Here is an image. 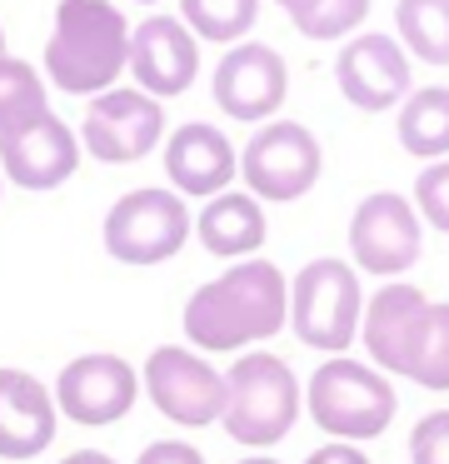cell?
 Wrapping results in <instances>:
<instances>
[{"label": "cell", "mask_w": 449, "mask_h": 464, "mask_svg": "<svg viewBox=\"0 0 449 464\" xmlns=\"http://www.w3.org/2000/svg\"><path fill=\"white\" fill-rule=\"evenodd\" d=\"M289 320V280L269 260H239L229 265L220 280L200 285L185 300V324L190 344L200 350H239L279 334V324Z\"/></svg>", "instance_id": "cell-1"}, {"label": "cell", "mask_w": 449, "mask_h": 464, "mask_svg": "<svg viewBox=\"0 0 449 464\" xmlns=\"http://www.w3.org/2000/svg\"><path fill=\"white\" fill-rule=\"evenodd\" d=\"M45 81L60 95H105L130 65V25L115 0H60L45 41Z\"/></svg>", "instance_id": "cell-2"}, {"label": "cell", "mask_w": 449, "mask_h": 464, "mask_svg": "<svg viewBox=\"0 0 449 464\" xmlns=\"http://www.w3.org/2000/svg\"><path fill=\"white\" fill-rule=\"evenodd\" d=\"M299 380L279 354H239L235 370H225V434L235 444H249V450H269L279 444L299 420Z\"/></svg>", "instance_id": "cell-3"}, {"label": "cell", "mask_w": 449, "mask_h": 464, "mask_svg": "<svg viewBox=\"0 0 449 464\" xmlns=\"http://www.w3.org/2000/svg\"><path fill=\"white\" fill-rule=\"evenodd\" d=\"M305 404H309V420L325 434H335L339 444L375 440L395 420V390H389V380L375 364L345 360V354L325 360L309 374Z\"/></svg>", "instance_id": "cell-4"}, {"label": "cell", "mask_w": 449, "mask_h": 464, "mask_svg": "<svg viewBox=\"0 0 449 464\" xmlns=\"http://www.w3.org/2000/svg\"><path fill=\"white\" fill-rule=\"evenodd\" d=\"M359 314H365V290L349 260L325 255L289 280V324L309 350L339 354L359 334Z\"/></svg>", "instance_id": "cell-5"}, {"label": "cell", "mask_w": 449, "mask_h": 464, "mask_svg": "<svg viewBox=\"0 0 449 464\" xmlns=\"http://www.w3.org/2000/svg\"><path fill=\"white\" fill-rule=\"evenodd\" d=\"M190 240V210L175 190H130L105 215V255L120 265H165Z\"/></svg>", "instance_id": "cell-6"}, {"label": "cell", "mask_w": 449, "mask_h": 464, "mask_svg": "<svg viewBox=\"0 0 449 464\" xmlns=\"http://www.w3.org/2000/svg\"><path fill=\"white\" fill-rule=\"evenodd\" d=\"M319 170L325 150L299 121H265L239 155V175L255 200H299L305 190H315Z\"/></svg>", "instance_id": "cell-7"}, {"label": "cell", "mask_w": 449, "mask_h": 464, "mask_svg": "<svg viewBox=\"0 0 449 464\" xmlns=\"http://www.w3.org/2000/svg\"><path fill=\"white\" fill-rule=\"evenodd\" d=\"M140 380H145L150 404L185 430H205L225 414V374L185 344H160L145 360Z\"/></svg>", "instance_id": "cell-8"}, {"label": "cell", "mask_w": 449, "mask_h": 464, "mask_svg": "<svg viewBox=\"0 0 449 464\" xmlns=\"http://www.w3.org/2000/svg\"><path fill=\"white\" fill-rule=\"evenodd\" d=\"M165 135V105L140 91H105L85 105L80 145L105 165H130L145 160Z\"/></svg>", "instance_id": "cell-9"}, {"label": "cell", "mask_w": 449, "mask_h": 464, "mask_svg": "<svg viewBox=\"0 0 449 464\" xmlns=\"http://www.w3.org/2000/svg\"><path fill=\"white\" fill-rule=\"evenodd\" d=\"M349 255L369 275H405L419 260V215L399 190H375L349 215Z\"/></svg>", "instance_id": "cell-10"}, {"label": "cell", "mask_w": 449, "mask_h": 464, "mask_svg": "<svg viewBox=\"0 0 449 464\" xmlns=\"http://www.w3.org/2000/svg\"><path fill=\"white\" fill-rule=\"evenodd\" d=\"M135 400H140V374L120 354L105 350L70 360L55 380V410L75 424H90V430L125 420L135 410Z\"/></svg>", "instance_id": "cell-11"}, {"label": "cell", "mask_w": 449, "mask_h": 464, "mask_svg": "<svg viewBox=\"0 0 449 464\" xmlns=\"http://www.w3.org/2000/svg\"><path fill=\"white\" fill-rule=\"evenodd\" d=\"M285 91H289L285 61H279V51H269L259 41L229 45L215 65V81H210V95L229 121H269L285 105Z\"/></svg>", "instance_id": "cell-12"}, {"label": "cell", "mask_w": 449, "mask_h": 464, "mask_svg": "<svg viewBox=\"0 0 449 464\" xmlns=\"http://www.w3.org/2000/svg\"><path fill=\"white\" fill-rule=\"evenodd\" d=\"M335 81L339 95L359 111H395L409 95V55L395 35H355L335 55Z\"/></svg>", "instance_id": "cell-13"}, {"label": "cell", "mask_w": 449, "mask_h": 464, "mask_svg": "<svg viewBox=\"0 0 449 464\" xmlns=\"http://www.w3.org/2000/svg\"><path fill=\"white\" fill-rule=\"evenodd\" d=\"M200 71V45L195 35L180 25V15H150L130 31V75H135L140 95L165 101V95H185Z\"/></svg>", "instance_id": "cell-14"}, {"label": "cell", "mask_w": 449, "mask_h": 464, "mask_svg": "<svg viewBox=\"0 0 449 464\" xmlns=\"http://www.w3.org/2000/svg\"><path fill=\"white\" fill-rule=\"evenodd\" d=\"M80 165V140L65 121L40 115V121L20 125V130L0 135V175L15 180L20 190H55L75 175Z\"/></svg>", "instance_id": "cell-15"}, {"label": "cell", "mask_w": 449, "mask_h": 464, "mask_svg": "<svg viewBox=\"0 0 449 464\" xmlns=\"http://www.w3.org/2000/svg\"><path fill=\"white\" fill-rule=\"evenodd\" d=\"M429 300L415 290V285H385L365 300V314H359V340H365L369 360L389 374L415 370V350H419V330H425Z\"/></svg>", "instance_id": "cell-16"}, {"label": "cell", "mask_w": 449, "mask_h": 464, "mask_svg": "<svg viewBox=\"0 0 449 464\" xmlns=\"http://www.w3.org/2000/svg\"><path fill=\"white\" fill-rule=\"evenodd\" d=\"M235 170H239L235 145L205 121H185L165 140V175L175 185V195H205V200H215L235 180Z\"/></svg>", "instance_id": "cell-17"}, {"label": "cell", "mask_w": 449, "mask_h": 464, "mask_svg": "<svg viewBox=\"0 0 449 464\" xmlns=\"http://www.w3.org/2000/svg\"><path fill=\"white\" fill-rule=\"evenodd\" d=\"M55 394L25 370H0V459H30L55 440Z\"/></svg>", "instance_id": "cell-18"}, {"label": "cell", "mask_w": 449, "mask_h": 464, "mask_svg": "<svg viewBox=\"0 0 449 464\" xmlns=\"http://www.w3.org/2000/svg\"><path fill=\"white\" fill-rule=\"evenodd\" d=\"M190 230L220 260H239V255L255 260V250L265 245V210H259V200L249 190H225L200 210V220Z\"/></svg>", "instance_id": "cell-19"}, {"label": "cell", "mask_w": 449, "mask_h": 464, "mask_svg": "<svg viewBox=\"0 0 449 464\" xmlns=\"http://www.w3.org/2000/svg\"><path fill=\"white\" fill-rule=\"evenodd\" d=\"M399 145L419 160H449V91L444 85H425L409 91L399 105V125H395Z\"/></svg>", "instance_id": "cell-20"}, {"label": "cell", "mask_w": 449, "mask_h": 464, "mask_svg": "<svg viewBox=\"0 0 449 464\" xmlns=\"http://www.w3.org/2000/svg\"><path fill=\"white\" fill-rule=\"evenodd\" d=\"M395 31L405 55L449 65V0H395Z\"/></svg>", "instance_id": "cell-21"}, {"label": "cell", "mask_w": 449, "mask_h": 464, "mask_svg": "<svg viewBox=\"0 0 449 464\" xmlns=\"http://www.w3.org/2000/svg\"><path fill=\"white\" fill-rule=\"evenodd\" d=\"M255 15L259 0H180V25L215 45H239L245 31L255 25Z\"/></svg>", "instance_id": "cell-22"}, {"label": "cell", "mask_w": 449, "mask_h": 464, "mask_svg": "<svg viewBox=\"0 0 449 464\" xmlns=\"http://www.w3.org/2000/svg\"><path fill=\"white\" fill-rule=\"evenodd\" d=\"M45 105V85H40V71L30 61H15V55H0V135L20 130V125L40 121Z\"/></svg>", "instance_id": "cell-23"}, {"label": "cell", "mask_w": 449, "mask_h": 464, "mask_svg": "<svg viewBox=\"0 0 449 464\" xmlns=\"http://www.w3.org/2000/svg\"><path fill=\"white\" fill-rule=\"evenodd\" d=\"M409 380L425 390H449V304H429Z\"/></svg>", "instance_id": "cell-24"}, {"label": "cell", "mask_w": 449, "mask_h": 464, "mask_svg": "<svg viewBox=\"0 0 449 464\" xmlns=\"http://www.w3.org/2000/svg\"><path fill=\"white\" fill-rule=\"evenodd\" d=\"M365 15H369V0H315L295 25L309 41H339V35H349Z\"/></svg>", "instance_id": "cell-25"}, {"label": "cell", "mask_w": 449, "mask_h": 464, "mask_svg": "<svg viewBox=\"0 0 449 464\" xmlns=\"http://www.w3.org/2000/svg\"><path fill=\"white\" fill-rule=\"evenodd\" d=\"M415 215H425L434 230H444L449 235V160H434V165H425L419 170V180H415Z\"/></svg>", "instance_id": "cell-26"}, {"label": "cell", "mask_w": 449, "mask_h": 464, "mask_svg": "<svg viewBox=\"0 0 449 464\" xmlns=\"http://www.w3.org/2000/svg\"><path fill=\"white\" fill-rule=\"evenodd\" d=\"M409 464H449V410L425 414L409 434Z\"/></svg>", "instance_id": "cell-27"}, {"label": "cell", "mask_w": 449, "mask_h": 464, "mask_svg": "<svg viewBox=\"0 0 449 464\" xmlns=\"http://www.w3.org/2000/svg\"><path fill=\"white\" fill-rule=\"evenodd\" d=\"M135 464H205V454H200L195 444H185V440H155Z\"/></svg>", "instance_id": "cell-28"}, {"label": "cell", "mask_w": 449, "mask_h": 464, "mask_svg": "<svg viewBox=\"0 0 449 464\" xmlns=\"http://www.w3.org/2000/svg\"><path fill=\"white\" fill-rule=\"evenodd\" d=\"M305 464H369V454H359V444H319Z\"/></svg>", "instance_id": "cell-29"}, {"label": "cell", "mask_w": 449, "mask_h": 464, "mask_svg": "<svg viewBox=\"0 0 449 464\" xmlns=\"http://www.w3.org/2000/svg\"><path fill=\"white\" fill-rule=\"evenodd\" d=\"M60 464H115L110 454H100V450H75V454H65Z\"/></svg>", "instance_id": "cell-30"}, {"label": "cell", "mask_w": 449, "mask_h": 464, "mask_svg": "<svg viewBox=\"0 0 449 464\" xmlns=\"http://www.w3.org/2000/svg\"><path fill=\"white\" fill-rule=\"evenodd\" d=\"M275 5H285V11H289V21H299V15H305L309 5H315V0H275Z\"/></svg>", "instance_id": "cell-31"}, {"label": "cell", "mask_w": 449, "mask_h": 464, "mask_svg": "<svg viewBox=\"0 0 449 464\" xmlns=\"http://www.w3.org/2000/svg\"><path fill=\"white\" fill-rule=\"evenodd\" d=\"M239 464H279V459H269V454H245Z\"/></svg>", "instance_id": "cell-32"}, {"label": "cell", "mask_w": 449, "mask_h": 464, "mask_svg": "<svg viewBox=\"0 0 449 464\" xmlns=\"http://www.w3.org/2000/svg\"><path fill=\"white\" fill-rule=\"evenodd\" d=\"M0 55H5V31H0Z\"/></svg>", "instance_id": "cell-33"}, {"label": "cell", "mask_w": 449, "mask_h": 464, "mask_svg": "<svg viewBox=\"0 0 449 464\" xmlns=\"http://www.w3.org/2000/svg\"><path fill=\"white\" fill-rule=\"evenodd\" d=\"M145 5H150V0H145Z\"/></svg>", "instance_id": "cell-34"}]
</instances>
